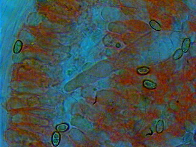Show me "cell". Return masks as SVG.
Instances as JSON below:
<instances>
[{
    "label": "cell",
    "instance_id": "2",
    "mask_svg": "<svg viewBox=\"0 0 196 147\" xmlns=\"http://www.w3.org/2000/svg\"><path fill=\"white\" fill-rule=\"evenodd\" d=\"M150 25L153 29L157 31H160L161 30V25L155 20H151L150 22Z\"/></svg>",
    "mask_w": 196,
    "mask_h": 147
},
{
    "label": "cell",
    "instance_id": "4",
    "mask_svg": "<svg viewBox=\"0 0 196 147\" xmlns=\"http://www.w3.org/2000/svg\"><path fill=\"white\" fill-rule=\"evenodd\" d=\"M144 84H145V86L147 88L153 89L155 88L156 87V85L154 83H153L152 82L146 81Z\"/></svg>",
    "mask_w": 196,
    "mask_h": 147
},
{
    "label": "cell",
    "instance_id": "1",
    "mask_svg": "<svg viewBox=\"0 0 196 147\" xmlns=\"http://www.w3.org/2000/svg\"><path fill=\"white\" fill-rule=\"evenodd\" d=\"M190 45V39L188 38H187L184 39L183 41L182 45V50L183 52L186 53L187 52Z\"/></svg>",
    "mask_w": 196,
    "mask_h": 147
},
{
    "label": "cell",
    "instance_id": "5",
    "mask_svg": "<svg viewBox=\"0 0 196 147\" xmlns=\"http://www.w3.org/2000/svg\"><path fill=\"white\" fill-rule=\"evenodd\" d=\"M149 71V69L147 68H142L138 69V72L139 73H147Z\"/></svg>",
    "mask_w": 196,
    "mask_h": 147
},
{
    "label": "cell",
    "instance_id": "3",
    "mask_svg": "<svg viewBox=\"0 0 196 147\" xmlns=\"http://www.w3.org/2000/svg\"><path fill=\"white\" fill-rule=\"evenodd\" d=\"M183 52L181 49H179L175 52L173 55V58L174 59H180L183 55Z\"/></svg>",
    "mask_w": 196,
    "mask_h": 147
}]
</instances>
